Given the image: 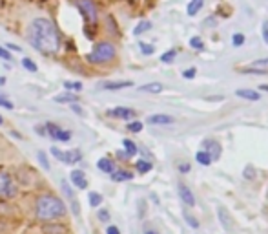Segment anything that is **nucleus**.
Wrapping results in <instances>:
<instances>
[{
    "label": "nucleus",
    "mask_w": 268,
    "mask_h": 234,
    "mask_svg": "<svg viewBox=\"0 0 268 234\" xmlns=\"http://www.w3.org/2000/svg\"><path fill=\"white\" fill-rule=\"evenodd\" d=\"M30 42L31 46L44 55H53L59 52L60 37L55 24L48 18H35L30 26Z\"/></svg>",
    "instance_id": "f257e3e1"
},
{
    "label": "nucleus",
    "mask_w": 268,
    "mask_h": 234,
    "mask_svg": "<svg viewBox=\"0 0 268 234\" xmlns=\"http://www.w3.org/2000/svg\"><path fill=\"white\" fill-rule=\"evenodd\" d=\"M35 214L40 221H53L59 219L66 214V205L62 203V199L51 194H44L37 199L35 203Z\"/></svg>",
    "instance_id": "f03ea898"
},
{
    "label": "nucleus",
    "mask_w": 268,
    "mask_h": 234,
    "mask_svg": "<svg viewBox=\"0 0 268 234\" xmlns=\"http://www.w3.org/2000/svg\"><path fill=\"white\" fill-rule=\"evenodd\" d=\"M113 57H115V46L110 44V42H99V44H95L93 52L88 53L86 59L91 64H102V62L112 61Z\"/></svg>",
    "instance_id": "7ed1b4c3"
},
{
    "label": "nucleus",
    "mask_w": 268,
    "mask_h": 234,
    "mask_svg": "<svg viewBox=\"0 0 268 234\" xmlns=\"http://www.w3.org/2000/svg\"><path fill=\"white\" fill-rule=\"evenodd\" d=\"M75 4L89 24L97 22V8H95L93 0H75Z\"/></svg>",
    "instance_id": "20e7f679"
},
{
    "label": "nucleus",
    "mask_w": 268,
    "mask_h": 234,
    "mask_svg": "<svg viewBox=\"0 0 268 234\" xmlns=\"http://www.w3.org/2000/svg\"><path fill=\"white\" fill-rule=\"evenodd\" d=\"M17 194V187L11 176L6 172H0V198H13Z\"/></svg>",
    "instance_id": "39448f33"
},
{
    "label": "nucleus",
    "mask_w": 268,
    "mask_h": 234,
    "mask_svg": "<svg viewBox=\"0 0 268 234\" xmlns=\"http://www.w3.org/2000/svg\"><path fill=\"white\" fill-rule=\"evenodd\" d=\"M46 134L53 139H57V141H69L71 139V132L69 130H62L59 125H55V123H46Z\"/></svg>",
    "instance_id": "423d86ee"
},
{
    "label": "nucleus",
    "mask_w": 268,
    "mask_h": 234,
    "mask_svg": "<svg viewBox=\"0 0 268 234\" xmlns=\"http://www.w3.org/2000/svg\"><path fill=\"white\" fill-rule=\"evenodd\" d=\"M108 115L113 117V119H132L135 115V112L132 108H126V106H119V108H112L108 110Z\"/></svg>",
    "instance_id": "0eeeda50"
},
{
    "label": "nucleus",
    "mask_w": 268,
    "mask_h": 234,
    "mask_svg": "<svg viewBox=\"0 0 268 234\" xmlns=\"http://www.w3.org/2000/svg\"><path fill=\"white\" fill-rule=\"evenodd\" d=\"M179 196L183 199V203L188 205V207H194L195 205V198L192 194V190L188 189L186 185H179Z\"/></svg>",
    "instance_id": "6e6552de"
},
{
    "label": "nucleus",
    "mask_w": 268,
    "mask_h": 234,
    "mask_svg": "<svg viewBox=\"0 0 268 234\" xmlns=\"http://www.w3.org/2000/svg\"><path fill=\"white\" fill-rule=\"evenodd\" d=\"M69 180L73 183L77 189H86L88 187V181H86V176L82 170H73V172L69 174Z\"/></svg>",
    "instance_id": "1a4fd4ad"
},
{
    "label": "nucleus",
    "mask_w": 268,
    "mask_h": 234,
    "mask_svg": "<svg viewBox=\"0 0 268 234\" xmlns=\"http://www.w3.org/2000/svg\"><path fill=\"white\" fill-rule=\"evenodd\" d=\"M81 159H82L81 150H67V152H62L60 161H64L66 165H75V163H79Z\"/></svg>",
    "instance_id": "9d476101"
},
{
    "label": "nucleus",
    "mask_w": 268,
    "mask_h": 234,
    "mask_svg": "<svg viewBox=\"0 0 268 234\" xmlns=\"http://www.w3.org/2000/svg\"><path fill=\"white\" fill-rule=\"evenodd\" d=\"M204 146H206V154L210 156L212 161H217L219 156H221V148H219V143L217 141H204Z\"/></svg>",
    "instance_id": "9b49d317"
},
{
    "label": "nucleus",
    "mask_w": 268,
    "mask_h": 234,
    "mask_svg": "<svg viewBox=\"0 0 268 234\" xmlns=\"http://www.w3.org/2000/svg\"><path fill=\"white\" fill-rule=\"evenodd\" d=\"M150 125H171L173 123V117L166 115V113H153L148 117Z\"/></svg>",
    "instance_id": "f8f14e48"
},
{
    "label": "nucleus",
    "mask_w": 268,
    "mask_h": 234,
    "mask_svg": "<svg viewBox=\"0 0 268 234\" xmlns=\"http://www.w3.org/2000/svg\"><path fill=\"white\" fill-rule=\"evenodd\" d=\"M130 86H134L132 81H110V83L102 84L104 90H122V88H130Z\"/></svg>",
    "instance_id": "ddd939ff"
},
{
    "label": "nucleus",
    "mask_w": 268,
    "mask_h": 234,
    "mask_svg": "<svg viewBox=\"0 0 268 234\" xmlns=\"http://www.w3.org/2000/svg\"><path fill=\"white\" fill-rule=\"evenodd\" d=\"M53 101L55 103H69V105H73V103H79V97H77V93H60V95H55Z\"/></svg>",
    "instance_id": "4468645a"
},
{
    "label": "nucleus",
    "mask_w": 268,
    "mask_h": 234,
    "mask_svg": "<svg viewBox=\"0 0 268 234\" xmlns=\"http://www.w3.org/2000/svg\"><path fill=\"white\" fill-rule=\"evenodd\" d=\"M97 166H99V170H102V172H106V174H112L113 170H115V165H113V161H112V159H108V158L99 159V161H97Z\"/></svg>",
    "instance_id": "2eb2a0df"
},
{
    "label": "nucleus",
    "mask_w": 268,
    "mask_h": 234,
    "mask_svg": "<svg viewBox=\"0 0 268 234\" xmlns=\"http://www.w3.org/2000/svg\"><path fill=\"white\" fill-rule=\"evenodd\" d=\"M202 6H204V0H190V4H188V15L190 17H195L199 11L202 9Z\"/></svg>",
    "instance_id": "dca6fc26"
},
{
    "label": "nucleus",
    "mask_w": 268,
    "mask_h": 234,
    "mask_svg": "<svg viewBox=\"0 0 268 234\" xmlns=\"http://www.w3.org/2000/svg\"><path fill=\"white\" fill-rule=\"evenodd\" d=\"M134 178V174L128 172V170H113L112 180L113 181H130Z\"/></svg>",
    "instance_id": "f3484780"
},
{
    "label": "nucleus",
    "mask_w": 268,
    "mask_h": 234,
    "mask_svg": "<svg viewBox=\"0 0 268 234\" xmlns=\"http://www.w3.org/2000/svg\"><path fill=\"white\" fill-rule=\"evenodd\" d=\"M141 91H146V93H161L164 90V86L161 83H148L139 88Z\"/></svg>",
    "instance_id": "a211bd4d"
},
{
    "label": "nucleus",
    "mask_w": 268,
    "mask_h": 234,
    "mask_svg": "<svg viewBox=\"0 0 268 234\" xmlns=\"http://www.w3.org/2000/svg\"><path fill=\"white\" fill-rule=\"evenodd\" d=\"M237 97H243V99H248V101H259V93L253 90H237L235 91Z\"/></svg>",
    "instance_id": "6ab92c4d"
},
{
    "label": "nucleus",
    "mask_w": 268,
    "mask_h": 234,
    "mask_svg": "<svg viewBox=\"0 0 268 234\" xmlns=\"http://www.w3.org/2000/svg\"><path fill=\"white\" fill-rule=\"evenodd\" d=\"M64 88L67 91H71V93H79V91H82V83H79V81H64Z\"/></svg>",
    "instance_id": "aec40b11"
},
{
    "label": "nucleus",
    "mask_w": 268,
    "mask_h": 234,
    "mask_svg": "<svg viewBox=\"0 0 268 234\" xmlns=\"http://www.w3.org/2000/svg\"><path fill=\"white\" fill-rule=\"evenodd\" d=\"M122 146H124V150H126L128 158H132V156H135V154H137V144H135L134 141L124 139V141H122Z\"/></svg>",
    "instance_id": "412c9836"
},
{
    "label": "nucleus",
    "mask_w": 268,
    "mask_h": 234,
    "mask_svg": "<svg viewBox=\"0 0 268 234\" xmlns=\"http://www.w3.org/2000/svg\"><path fill=\"white\" fill-rule=\"evenodd\" d=\"M135 168H137V172L146 174L151 170V163H150V161H144V159H139V161L135 163Z\"/></svg>",
    "instance_id": "4be33fe9"
},
{
    "label": "nucleus",
    "mask_w": 268,
    "mask_h": 234,
    "mask_svg": "<svg viewBox=\"0 0 268 234\" xmlns=\"http://www.w3.org/2000/svg\"><path fill=\"white\" fill-rule=\"evenodd\" d=\"M150 28H151V22H150V20H142V22H139L137 26H135L134 35H141V33H146Z\"/></svg>",
    "instance_id": "5701e85b"
},
{
    "label": "nucleus",
    "mask_w": 268,
    "mask_h": 234,
    "mask_svg": "<svg viewBox=\"0 0 268 234\" xmlns=\"http://www.w3.org/2000/svg\"><path fill=\"white\" fill-rule=\"evenodd\" d=\"M88 201L91 207H99V205L102 203V196L97 194V192H89L88 194Z\"/></svg>",
    "instance_id": "b1692460"
},
{
    "label": "nucleus",
    "mask_w": 268,
    "mask_h": 234,
    "mask_svg": "<svg viewBox=\"0 0 268 234\" xmlns=\"http://www.w3.org/2000/svg\"><path fill=\"white\" fill-rule=\"evenodd\" d=\"M195 159H197V161H199V163H201V165H210V163H212V159H210V156L208 154H206V152L204 150H201V152H197V154H195Z\"/></svg>",
    "instance_id": "393cba45"
},
{
    "label": "nucleus",
    "mask_w": 268,
    "mask_h": 234,
    "mask_svg": "<svg viewBox=\"0 0 268 234\" xmlns=\"http://www.w3.org/2000/svg\"><path fill=\"white\" fill-rule=\"evenodd\" d=\"M219 216H221V223H223L224 229H230L232 223H230V216L226 214V211H224L223 207H219Z\"/></svg>",
    "instance_id": "a878e982"
},
{
    "label": "nucleus",
    "mask_w": 268,
    "mask_h": 234,
    "mask_svg": "<svg viewBox=\"0 0 268 234\" xmlns=\"http://www.w3.org/2000/svg\"><path fill=\"white\" fill-rule=\"evenodd\" d=\"M139 48H141V52L144 53V55H151V53L155 52V48L151 44H148V42H139Z\"/></svg>",
    "instance_id": "bb28decb"
},
{
    "label": "nucleus",
    "mask_w": 268,
    "mask_h": 234,
    "mask_svg": "<svg viewBox=\"0 0 268 234\" xmlns=\"http://www.w3.org/2000/svg\"><path fill=\"white\" fill-rule=\"evenodd\" d=\"M22 66L26 70H28V72H33V73H35V72H37V64H35V62L31 61V59H22Z\"/></svg>",
    "instance_id": "cd10ccee"
},
{
    "label": "nucleus",
    "mask_w": 268,
    "mask_h": 234,
    "mask_svg": "<svg viewBox=\"0 0 268 234\" xmlns=\"http://www.w3.org/2000/svg\"><path fill=\"white\" fill-rule=\"evenodd\" d=\"M190 46H192L194 50H202V48H204L201 37H192V38H190Z\"/></svg>",
    "instance_id": "c85d7f7f"
},
{
    "label": "nucleus",
    "mask_w": 268,
    "mask_h": 234,
    "mask_svg": "<svg viewBox=\"0 0 268 234\" xmlns=\"http://www.w3.org/2000/svg\"><path fill=\"white\" fill-rule=\"evenodd\" d=\"M175 55H177V52H175V50H170V52L163 53V57H161V61L166 62V64H168V62H171V61H173V59H175Z\"/></svg>",
    "instance_id": "c756f323"
},
{
    "label": "nucleus",
    "mask_w": 268,
    "mask_h": 234,
    "mask_svg": "<svg viewBox=\"0 0 268 234\" xmlns=\"http://www.w3.org/2000/svg\"><path fill=\"white\" fill-rule=\"evenodd\" d=\"M232 42H234V46H235V48L243 46V44H245V35H243V33H235V35H234V38H232Z\"/></svg>",
    "instance_id": "7c9ffc66"
},
{
    "label": "nucleus",
    "mask_w": 268,
    "mask_h": 234,
    "mask_svg": "<svg viewBox=\"0 0 268 234\" xmlns=\"http://www.w3.org/2000/svg\"><path fill=\"white\" fill-rule=\"evenodd\" d=\"M37 158H38V161H40V165L44 166L46 170H50V161H48V158H46V154L42 150L38 152L37 154Z\"/></svg>",
    "instance_id": "2f4dec72"
},
{
    "label": "nucleus",
    "mask_w": 268,
    "mask_h": 234,
    "mask_svg": "<svg viewBox=\"0 0 268 234\" xmlns=\"http://www.w3.org/2000/svg\"><path fill=\"white\" fill-rule=\"evenodd\" d=\"M128 130H130V132H141V130H142V123H139V121L130 123V125H128Z\"/></svg>",
    "instance_id": "473e14b6"
},
{
    "label": "nucleus",
    "mask_w": 268,
    "mask_h": 234,
    "mask_svg": "<svg viewBox=\"0 0 268 234\" xmlns=\"http://www.w3.org/2000/svg\"><path fill=\"white\" fill-rule=\"evenodd\" d=\"M184 219H186V223L190 227H194V229H197V227H199V221H195L194 216H190V214H184Z\"/></svg>",
    "instance_id": "72a5a7b5"
},
{
    "label": "nucleus",
    "mask_w": 268,
    "mask_h": 234,
    "mask_svg": "<svg viewBox=\"0 0 268 234\" xmlns=\"http://www.w3.org/2000/svg\"><path fill=\"white\" fill-rule=\"evenodd\" d=\"M0 106H4V108H8V110H13V103L6 97H0Z\"/></svg>",
    "instance_id": "f704fd0d"
},
{
    "label": "nucleus",
    "mask_w": 268,
    "mask_h": 234,
    "mask_svg": "<svg viewBox=\"0 0 268 234\" xmlns=\"http://www.w3.org/2000/svg\"><path fill=\"white\" fill-rule=\"evenodd\" d=\"M62 190H64V194H66L69 199H73V192H71V189H69V185H67L66 181H62Z\"/></svg>",
    "instance_id": "c9c22d12"
},
{
    "label": "nucleus",
    "mask_w": 268,
    "mask_h": 234,
    "mask_svg": "<svg viewBox=\"0 0 268 234\" xmlns=\"http://www.w3.org/2000/svg\"><path fill=\"white\" fill-rule=\"evenodd\" d=\"M0 59H4V61H11V53H9L6 48H0Z\"/></svg>",
    "instance_id": "e433bc0d"
},
{
    "label": "nucleus",
    "mask_w": 268,
    "mask_h": 234,
    "mask_svg": "<svg viewBox=\"0 0 268 234\" xmlns=\"http://www.w3.org/2000/svg\"><path fill=\"white\" fill-rule=\"evenodd\" d=\"M183 77H184V79H194L195 77V68L184 70V72H183Z\"/></svg>",
    "instance_id": "4c0bfd02"
},
{
    "label": "nucleus",
    "mask_w": 268,
    "mask_h": 234,
    "mask_svg": "<svg viewBox=\"0 0 268 234\" xmlns=\"http://www.w3.org/2000/svg\"><path fill=\"white\" fill-rule=\"evenodd\" d=\"M71 211H73V214H81V207H79V201L77 199H71Z\"/></svg>",
    "instance_id": "58836bf2"
},
{
    "label": "nucleus",
    "mask_w": 268,
    "mask_h": 234,
    "mask_svg": "<svg viewBox=\"0 0 268 234\" xmlns=\"http://www.w3.org/2000/svg\"><path fill=\"white\" fill-rule=\"evenodd\" d=\"M99 219H100V221H108V219H110V212L99 211Z\"/></svg>",
    "instance_id": "ea45409f"
},
{
    "label": "nucleus",
    "mask_w": 268,
    "mask_h": 234,
    "mask_svg": "<svg viewBox=\"0 0 268 234\" xmlns=\"http://www.w3.org/2000/svg\"><path fill=\"white\" fill-rule=\"evenodd\" d=\"M263 38H265V42L268 44V20L263 22Z\"/></svg>",
    "instance_id": "a19ab883"
},
{
    "label": "nucleus",
    "mask_w": 268,
    "mask_h": 234,
    "mask_svg": "<svg viewBox=\"0 0 268 234\" xmlns=\"http://www.w3.org/2000/svg\"><path fill=\"white\" fill-rule=\"evenodd\" d=\"M106 234H120L119 227H115V225L108 227V231H106Z\"/></svg>",
    "instance_id": "79ce46f5"
},
{
    "label": "nucleus",
    "mask_w": 268,
    "mask_h": 234,
    "mask_svg": "<svg viewBox=\"0 0 268 234\" xmlns=\"http://www.w3.org/2000/svg\"><path fill=\"white\" fill-rule=\"evenodd\" d=\"M51 154H53V156H55V158H57V159L62 158V150H59L57 146H53V148H51Z\"/></svg>",
    "instance_id": "37998d69"
},
{
    "label": "nucleus",
    "mask_w": 268,
    "mask_h": 234,
    "mask_svg": "<svg viewBox=\"0 0 268 234\" xmlns=\"http://www.w3.org/2000/svg\"><path fill=\"white\" fill-rule=\"evenodd\" d=\"M71 110H73V112H77L79 115H84V112H82V108H81L79 105H77V103H73V105H71Z\"/></svg>",
    "instance_id": "c03bdc74"
},
{
    "label": "nucleus",
    "mask_w": 268,
    "mask_h": 234,
    "mask_svg": "<svg viewBox=\"0 0 268 234\" xmlns=\"http://www.w3.org/2000/svg\"><path fill=\"white\" fill-rule=\"evenodd\" d=\"M8 50H15V52H22L20 46H15V44H8Z\"/></svg>",
    "instance_id": "a18cd8bd"
},
{
    "label": "nucleus",
    "mask_w": 268,
    "mask_h": 234,
    "mask_svg": "<svg viewBox=\"0 0 268 234\" xmlns=\"http://www.w3.org/2000/svg\"><path fill=\"white\" fill-rule=\"evenodd\" d=\"M179 170H181V172H188V170H190V165H181L179 166Z\"/></svg>",
    "instance_id": "49530a36"
},
{
    "label": "nucleus",
    "mask_w": 268,
    "mask_h": 234,
    "mask_svg": "<svg viewBox=\"0 0 268 234\" xmlns=\"http://www.w3.org/2000/svg\"><path fill=\"white\" fill-rule=\"evenodd\" d=\"M6 84V77H0V86H4Z\"/></svg>",
    "instance_id": "de8ad7c7"
},
{
    "label": "nucleus",
    "mask_w": 268,
    "mask_h": 234,
    "mask_svg": "<svg viewBox=\"0 0 268 234\" xmlns=\"http://www.w3.org/2000/svg\"><path fill=\"white\" fill-rule=\"evenodd\" d=\"M261 90H265V91H268V84H263V86H261Z\"/></svg>",
    "instance_id": "09e8293b"
},
{
    "label": "nucleus",
    "mask_w": 268,
    "mask_h": 234,
    "mask_svg": "<svg viewBox=\"0 0 268 234\" xmlns=\"http://www.w3.org/2000/svg\"><path fill=\"white\" fill-rule=\"evenodd\" d=\"M146 234H157L155 231H146Z\"/></svg>",
    "instance_id": "8fccbe9b"
},
{
    "label": "nucleus",
    "mask_w": 268,
    "mask_h": 234,
    "mask_svg": "<svg viewBox=\"0 0 268 234\" xmlns=\"http://www.w3.org/2000/svg\"><path fill=\"white\" fill-rule=\"evenodd\" d=\"M2 123H4V117H2V115H0V125H2Z\"/></svg>",
    "instance_id": "3c124183"
}]
</instances>
